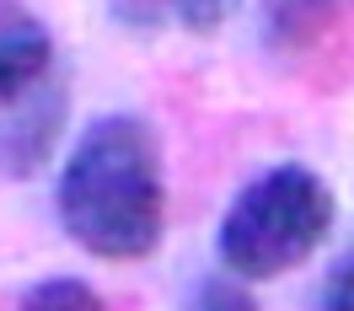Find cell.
Returning <instances> with one entry per match:
<instances>
[{"mask_svg":"<svg viewBox=\"0 0 354 311\" xmlns=\"http://www.w3.org/2000/svg\"><path fill=\"white\" fill-rule=\"evenodd\" d=\"M54 215L81 252L140 263L167 236L161 140L140 113H102L75 134L54 182Z\"/></svg>","mask_w":354,"mask_h":311,"instance_id":"1","label":"cell"},{"mask_svg":"<svg viewBox=\"0 0 354 311\" xmlns=\"http://www.w3.org/2000/svg\"><path fill=\"white\" fill-rule=\"evenodd\" d=\"M333 220H338V199L328 182L301 161H279L236 188L215 231V252L225 274L247 285H268L306 263L333 236Z\"/></svg>","mask_w":354,"mask_h":311,"instance_id":"2","label":"cell"},{"mask_svg":"<svg viewBox=\"0 0 354 311\" xmlns=\"http://www.w3.org/2000/svg\"><path fill=\"white\" fill-rule=\"evenodd\" d=\"M70 124V86L48 70L38 86H27L22 97H11L0 108V178L27 182L32 172H44Z\"/></svg>","mask_w":354,"mask_h":311,"instance_id":"3","label":"cell"},{"mask_svg":"<svg viewBox=\"0 0 354 311\" xmlns=\"http://www.w3.org/2000/svg\"><path fill=\"white\" fill-rule=\"evenodd\" d=\"M354 0H258V44L279 65H301L333 38Z\"/></svg>","mask_w":354,"mask_h":311,"instance_id":"4","label":"cell"},{"mask_svg":"<svg viewBox=\"0 0 354 311\" xmlns=\"http://www.w3.org/2000/svg\"><path fill=\"white\" fill-rule=\"evenodd\" d=\"M54 70V32L22 0H0V108Z\"/></svg>","mask_w":354,"mask_h":311,"instance_id":"5","label":"cell"},{"mask_svg":"<svg viewBox=\"0 0 354 311\" xmlns=\"http://www.w3.org/2000/svg\"><path fill=\"white\" fill-rule=\"evenodd\" d=\"M242 0H108V17L129 32H188L209 38L236 17Z\"/></svg>","mask_w":354,"mask_h":311,"instance_id":"6","label":"cell"},{"mask_svg":"<svg viewBox=\"0 0 354 311\" xmlns=\"http://www.w3.org/2000/svg\"><path fill=\"white\" fill-rule=\"evenodd\" d=\"M11 311H113V306L102 301V290H97V285L75 279V274H54V279L27 285Z\"/></svg>","mask_w":354,"mask_h":311,"instance_id":"7","label":"cell"},{"mask_svg":"<svg viewBox=\"0 0 354 311\" xmlns=\"http://www.w3.org/2000/svg\"><path fill=\"white\" fill-rule=\"evenodd\" d=\"M188 311H258V295H252L247 279H236V274H225V268H221V274H209V279L194 285Z\"/></svg>","mask_w":354,"mask_h":311,"instance_id":"8","label":"cell"},{"mask_svg":"<svg viewBox=\"0 0 354 311\" xmlns=\"http://www.w3.org/2000/svg\"><path fill=\"white\" fill-rule=\"evenodd\" d=\"M322 311H354V252L328 274V290H322Z\"/></svg>","mask_w":354,"mask_h":311,"instance_id":"9","label":"cell"}]
</instances>
